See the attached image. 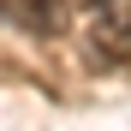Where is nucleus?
I'll return each mask as SVG.
<instances>
[{
	"instance_id": "f257e3e1",
	"label": "nucleus",
	"mask_w": 131,
	"mask_h": 131,
	"mask_svg": "<svg viewBox=\"0 0 131 131\" xmlns=\"http://www.w3.org/2000/svg\"><path fill=\"white\" fill-rule=\"evenodd\" d=\"M131 60V12L125 6H101L95 12V36H90V66H125Z\"/></svg>"
},
{
	"instance_id": "7ed1b4c3",
	"label": "nucleus",
	"mask_w": 131,
	"mask_h": 131,
	"mask_svg": "<svg viewBox=\"0 0 131 131\" xmlns=\"http://www.w3.org/2000/svg\"><path fill=\"white\" fill-rule=\"evenodd\" d=\"M0 18H12V0H0Z\"/></svg>"
},
{
	"instance_id": "f03ea898",
	"label": "nucleus",
	"mask_w": 131,
	"mask_h": 131,
	"mask_svg": "<svg viewBox=\"0 0 131 131\" xmlns=\"http://www.w3.org/2000/svg\"><path fill=\"white\" fill-rule=\"evenodd\" d=\"M66 12H72V0H12V18H18L36 42L60 36V30H66Z\"/></svg>"
}]
</instances>
